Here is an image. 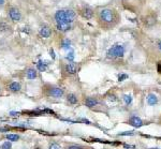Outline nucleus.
I'll list each match as a JSON object with an SVG mask.
<instances>
[{"label": "nucleus", "mask_w": 161, "mask_h": 149, "mask_svg": "<svg viewBox=\"0 0 161 149\" xmlns=\"http://www.w3.org/2000/svg\"><path fill=\"white\" fill-rule=\"evenodd\" d=\"M57 29L61 32H67L71 29V25L68 23H57Z\"/></svg>", "instance_id": "2eb2a0df"}, {"label": "nucleus", "mask_w": 161, "mask_h": 149, "mask_svg": "<svg viewBox=\"0 0 161 149\" xmlns=\"http://www.w3.org/2000/svg\"><path fill=\"white\" fill-rule=\"evenodd\" d=\"M157 72L161 74V61H158V63H157Z\"/></svg>", "instance_id": "a878e982"}, {"label": "nucleus", "mask_w": 161, "mask_h": 149, "mask_svg": "<svg viewBox=\"0 0 161 149\" xmlns=\"http://www.w3.org/2000/svg\"><path fill=\"white\" fill-rule=\"evenodd\" d=\"M51 55H52V57H53V58H55V55H54V52H53V49H51Z\"/></svg>", "instance_id": "bb28decb"}, {"label": "nucleus", "mask_w": 161, "mask_h": 149, "mask_svg": "<svg viewBox=\"0 0 161 149\" xmlns=\"http://www.w3.org/2000/svg\"><path fill=\"white\" fill-rule=\"evenodd\" d=\"M127 122L128 124H130V126H132V127L134 128H140L145 124L144 122H143V120H142L140 117H138V116H132L131 118H129V120H128Z\"/></svg>", "instance_id": "423d86ee"}, {"label": "nucleus", "mask_w": 161, "mask_h": 149, "mask_svg": "<svg viewBox=\"0 0 161 149\" xmlns=\"http://www.w3.org/2000/svg\"><path fill=\"white\" fill-rule=\"evenodd\" d=\"M134 133H133V131H126L125 133H119L118 135H122V136H126V135H133Z\"/></svg>", "instance_id": "393cba45"}, {"label": "nucleus", "mask_w": 161, "mask_h": 149, "mask_svg": "<svg viewBox=\"0 0 161 149\" xmlns=\"http://www.w3.org/2000/svg\"><path fill=\"white\" fill-rule=\"evenodd\" d=\"M98 100H97L96 98H91V97H88V98H86L84 100V104L86 107H88V108H95V107L98 105Z\"/></svg>", "instance_id": "1a4fd4ad"}, {"label": "nucleus", "mask_w": 161, "mask_h": 149, "mask_svg": "<svg viewBox=\"0 0 161 149\" xmlns=\"http://www.w3.org/2000/svg\"><path fill=\"white\" fill-rule=\"evenodd\" d=\"M106 55L109 58H120L125 55V47L120 44H116L107 51Z\"/></svg>", "instance_id": "20e7f679"}, {"label": "nucleus", "mask_w": 161, "mask_h": 149, "mask_svg": "<svg viewBox=\"0 0 161 149\" xmlns=\"http://www.w3.org/2000/svg\"><path fill=\"white\" fill-rule=\"evenodd\" d=\"M127 78H128V75H127V74H122V75H119L118 81H119V82H122L124 79H127Z\"/></svg>", "instance_id": "5701e85b"}, {"label": "nucleus", "mask_w": 161, "mask_h": 149, "mask_svg": "<svg viewBox=\"0 0 161 149\" xmlns=\"http://www.w3.org/2000/svg\"><path fill=\"white\" fill-rule=\"evenodd\" d=\"M6 138L9 142H17L20 137V135L18 134H13V133H11V134L7 135Z\"/></svg>", "instance_id": "a211bd4d"}, {"label": "nucleus", "mask_w": 161, "mask_h": 149, "mask_svg": "<svg viewBox=\"0 0 161 149\" xmlns=\"http://www.w3.org/2000/svg\"><path fill=\"white\" fill-rule=\"evenodd\" d=\"M158 47H159V49L161 51V41H159V42H158Z\"/></svg>", "instance_id": "cd10ccee"}, {"label": "nucleus", "mask_w": 161, "mask_h": 149, "mask_svg": "<svg viewBox=\"0 0 161 149\" xmlns=\"http://www.w3.org/2000/svg\"><path fill=\"white\" fill-rule=\"evenodd\" d=\"M76 17V12L72 9H63L58 10L55 13V20L57 23H68L71 24Z\"/></svg>", "instance_id": "f03ea898"}, {"label": "nucleus", "mask_w": 161, "mask_h": 149, "mask_svg": "<svg viewBox=\"0 0 161 149\" xmlns=\"http://www.w3.org/2000/svg\"><path fill=\"white\" fill-rule=\"evenodd\" d=\"M47 149H62V147L60 146V144L58 143H52L50 144V146H48Z\"/></svg>", "instance_id": "412c9836"}, {"label": "nucleus", "mask_w": 161, "mask_h": 149, "mask_svg": "<svg viewBox=\"0 0 161 149\" xmlns=\"http://www.w3.org/2000/svg\"><path fill=\"white\" fill-rule=\"evenodd\" d=\"M8 89L13 93H16V92H20V89H22V86H20V83L17 82H12L9 84L8 86Z\"/></svg>", "instance_id": "9b49d317"}, {"label": "nucleus", "mask_w": 161, "mask_h": 149, "mask_svg": "<svg viewBox=\"0 0 161 149\" xmlns=\"http://www.w3.org/2000/svg\"><path fill=\"white\" fill-rule=\"evenodd\" d=\"M79 13H81V15H82L84 18H86V20H91L93 17V15H95V12H93L90 8H87V7L83 8L82 10L79 11Z\"/></svg>", "instance_id": "6e6552de"}, {"label": "nucleus", "mask_w": 161, "mask_h": 149, "mask_svg": "<svg viewBox=\"0 0 161 149\" xmlns=\"http://www.w3.org/2000/svg\"><path fill=\"white\" fill-rule=\"evenodd\" d=\"M120 22V15L118 11L113 8H103L97 12V23L100 28L110 30L118 25Z\"/></svg>", "instance_id": "f257e3e1"}, {"label": "nucleus", "mask_w": 161, "mask_h": 149, "mask_svg": "<svg viewBox=\"0 0 161 149\" xmlns=\"http://www.w3.org/2000/svg\"><path fill=\"white\" fill-rule=\"evenodd\" d=\"M0 149H12V145H11V142H4V143L1 144V147Z\"/></svg>", "instance_id": "aec40b11"}, {"label": "nucleus", "mask_w": 161, "mask_h": 149, "mask_svg": "<svg viewBox=\"0 0 161 149\" xmlns=\"http://www.w3.org/2000/svg\"><path fill=\"white\" fill-rule=\"evenodd\" d=\"M9 17L12 22H20L22 18V14H20V10L17 8H11L9 10Z\"/></svg>", "instance_id": "39448f33"}, {"label": "nucleus", "mask_w": 161, "mask_h": 149, "mask_svg": "<svg viewBox=\"0 0 161 149\" xmlns=\"http://www.w3.org/2000/svg\"><path fill=\"white\" fill-rule=\"evenodd\" d=\"M144 23H145V25H146V26H148V27H152V26L156 24V18L152 16V15H148V16L145 17Z\"/></svg>", "instance_id": "f3484780"}, {"label": "nucleus", "mask_w": 161, "mask_h": 149, "mask_svg": "<svg viewBox=\"0 0 161 149\" xmlns=\"http://www.w3.org/2000/svg\"><path fill=\"white\" fill-rule=\"evenodd\" d=\"M67 101L71 105H76L79 103V98L74 93H69V94H67Z\"/></svg>", "instance_id": "4468645a"}, {"label": "nucleus", "mask_w": 161, "mask_h": 149, "mask_svg": "<svg viewBox=\"0 0 161 149\" xmlns=\"http://www.w3.org/2000/svg\"><path fill=\"white\" fill-rule=\"evenodd\" d=\"M43 94L47 98L59 99L65 96V90L61 87L54 86V85H45L43 87Z\"/></svg>", "instance_id": "7ed1b4c3"}, {"label": "nucleus", "mask_w": 161, "mask_h": 149, "mask_svg": "<svg viewBox=\"0 0 161 149\" xmlns=\"http://www.w3.org/2000/svg\"><path fill=\"white\" fill-rule=\"evenodd\" d=\"M38 69H39L40 71H45L46 67H45V65H41V62H39V63H38Z\"/></svg>", "instance_id": "b1692460"}, {"label": "nucleus", "mask_w": 161, "mask_h": 149, "mask_svg": "<svg viewBox=\"0 0 161 149\" xmlns=\"http://www.w3.org/2000/svg\"><path fill=\"white\" fill-rule=\"evenodd\" d=\"M65 72L68 75H74L77 72V67L74 62H70L65 65Z\"/></svg>", "instance_id": "0eeeda50"}, {"label": "nucleus", "mask_w": 161, "mask_h": 149, "mask_svg": "<svg viewBox=\"0 0 161 149\" xmlns=\"http://www.w3.org/2000/svg\"><path fill=\"white\" fill-rule=\"evenodd\" d=\"M3 3H4V0H0V6H3Z\"/></svg>", "instance_id": "c85d7f7f"}, {"label": "nucleus", "mask_w": 161, "mask_h": 149, "mask_svg": "<svg viewBox=\"0 0 161 149\" xmlns=\"http://www.w3.org/2000/svg\"><path fill=\"white\" fill-rule=\"evenodd\" d=\"M8 29H10V26H8L4 23H1L0 24V31H7Z\"/></svg>", "instance_id": "4be33fe9"}, {"label": "nucleus", "mask_w": 161, "mask_h": 149, "mask_svg": "<svg viewBox=\"0 0 161 149\" xmlns=\"http://www.w3.org/2000/svg\"><path fill=\"white\" fill-rule=\"evenodd\" d=\"M122 99H124L125 103H126L127 105H129V104L132 103V97H131L130 94H124V96H122Z\"/></svg>", "instance_id": "6ab92c4d"}, {"label": "nucleus", "mask_w": 161, "mask_h": 149, "mask_svg": "<svg viewBox=\"0 0 161 149\" xmlns=\"http://www.w3.org/2000/svg\"><path fill=\"white\" fill-rule=\"evenodd\" d=\"M52 34V29L48 27V26L44 25L42 26L41 28H40V36L42 38H45V39H47V38L51 37Z\"/></svg>", "instance_id": "9d476101"}, {"label": "nucleus", "mask_w": 161, "mask_h": 149, "mask_svg": "<svg viewBox=\"0 0 161 149\" xmlns=\"http://www.w3.org/2000/svg\"><path fill=\"white\" fill-rule=\"evenodd\" d=\"M158 103V98L156 96L155 93H149L148 96H147V104L148 105H156Z\"/></svg>", "instance_id": "dca6fc26"}, {"label": "nucleus", "mask_w": 161, "mask_h": 149, "mask_svg": "<svg viewBox=\"0 0 161 149\" xmlns=\"http://www.w3.org/2000/svg\"><path fill=\"white\" fill-rule=\"evenodd\" d=\"M65 149H93L90 146H86V145H81V144H68L66 145Z\"/></svg>", "instance_id": "ddd939ff"}, {"label": "nucleus", "mask_w": 161, "mask_h": 149, "mask_svg": "<svg viewBox=\"0 0 161 149\" xmlns=\"http://www.w3.org/2000/svg\"><path fill=\"white\" fill-rule=\"evenodd\" d=\"M26 77L28 79H36L38 77V71L34 68H28L26 70Z\"/></svg>", "instance_id": "f8f14e48"}]
</instances>
